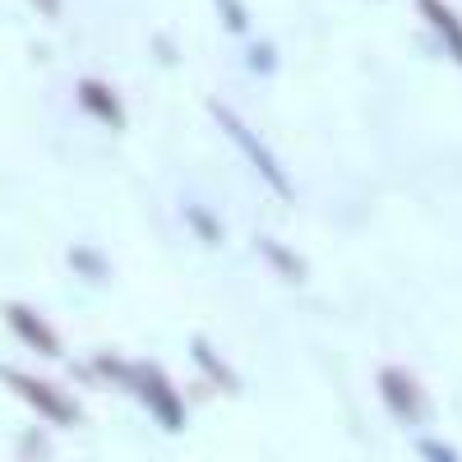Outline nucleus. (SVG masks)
Segmentation results:
<instances>
[{
	"mask_svg": "<svg viewBox=\"0 0 462 462\" xmlns=\"http://www.w3.org/2000/svg\"><path fill=\"white\" fill-rule=\"evenodd\" d=\"M139 389H143V398L152 402V411H158V416L167 420L171 430H176L180 420H185V411H180V398L171 393V383H167L158 370H152V365H143V370H139Z\"/></svg>",
	"mask_w": 462,
	"mask_h": 462,
	"instance_id": "nucleus-4",
	"label": "nucleus"
},
{
	"mask_svg": "<svg viewBox=\"0 0 462 462\" xmlns=\"http://www.w3.org/2000/svg\"><path fill=\"white\" fill-rule=\"evenodd\" d=\"M213 111H217V121H222V125H226L231 134L241 139L245 158H250V162H254V167H259V171L268 176V185H273L278 195H291V185H287V171H282V167H278L273 158H268V148H263V143H259V139H254V134L245 130V121H236V116H231V111H222V106H213Z\"/></svg>",
	"mask_w": 462,
	"mask_h": 462,
	"instance_id": "nucleus-2",
	"label": "nucleus"
},
{
	"mask_svg": "<svg viewBox=\"0 0 462 462\" xmlns=\"http://www.w3.org/2000/svg\"><path fill=\"white\" fill-rule=\"evenodd\" d=\"M79 102L97 116V121H106V125H121V121H125L121 97H116L106 84H97V79H84V84H79Z\"/></svg>",
	"mask_w": 462,
	"mask_h": 462,
	"instance_id": "nucleus-6",
	"label": "nucleus"
},
{
	"mask_svg": "<svg viewBox=\"0 0 462 462\" xmlns=\"http://www.w3.org/2000/svg\"><path fill=\"white\" fill-rule=\"evenodd\" d=\"M5 383L19 393V398H28L37 411H42L47 420H56V426H74L79 420V411L69 407V398H60L51 383H42V379H32V374H19V370H5Z\"/></svg>",
	"mask_w": 462,
	"mask_h": 462,
	"instance_id": "nucleus-1",
	"label": "nucleus"
},
{
	"mask_svg": "<svg viewBox=\"0 0 462 462\" xmlns=\"http://www.w3.org/2000/svg\"><path fill=\"white\" fill-rule=\"evenodd\" d=\"M379 393L393 402V411L398 416H416L420 411V389L398 370V365H389V370H379Z\"/></svg>",
	"mask_w": 462,
	"mask_h": 462,
	"instance_id": "nucleus-5",
	"label": "nucleus"
},
{
	"mask_svg": "<svg viewBox=\"0 0 462 462\" xmlns=\"http://www.w3.org/2000/svg\"><path fill=\"white\" fill-rule=\"evenodd\" d=\"M37 5H42L47 14H56V5H60V0H37Z\"/></svg>",
	"mask_w": 462,
	"mask_h": 462,
	"instance_id": "nucleus-10",
	"label": "nucleus"
},
{
	"mask_svg": "<svg viewBox=\"0 0 462 462\" xmlns=\"http://www.w3.org/2000/svg\"><path fill=\"white\" fill-rule=\"evenodd\" d=\"M263 254H273V263H278V268H287L291 278H300V273H305V268H300V263H296V259H291L282 245H273V241H263Z\"/></svg>",
	"mask_w": 462,
	"mask_h": 462,
	"instance_id": "nucleus-8",
	"label": "nucleus"
},
{
	"mask_svg": "<svg viewBox=\"0 0 462 462\" xmlns=\"http://www.w3.org/2000/svg\"><path fill=\"white\" fill-rule=\"evenodd\" d=\"M222 14H226L231 23H236V28H245V14H241V5H236V0H222Z\"/></svg>",
	"mask_w": 462,
	"mask_h": 462,
	"instance_id": "nucleus-9",
	"label": "nucleus"
},
{
	"mask_svg": "<svg viewBox=\"0 0 462 462\" xmlns=\"http://www.w3.org/2000/svg\"><path fill=\"white\" fill-rule=\"evenodd\" d=\"M416 5H420V14H426L435 28H439V37H444V47L462 60V19L444 5V0H416Z\"/></svg>",
	"mask_w": 462,
	"mask_h": 462,
	"instance_id": "nucleus-7",
	"label": "nucleus"
},
{
	"mask_svg": "<svg viewBox=\"0 0 462 462\" xmlns=\"http://www.w3.org/2000/svg\"><path fill=\"white\" fill-rule=\"evenodd\" d=\"M5 319H10V328L32 346V352H42V356H60V337L51 333V324H47V319H37V315L28 310V305H10Z\"/></svg>",
	"mask_w": 462,
	"mask_h": 462,
	"instance_id": "nucleus-3",
	"label": "nucleus"
}]
</instances>
